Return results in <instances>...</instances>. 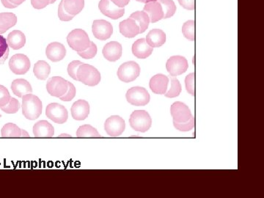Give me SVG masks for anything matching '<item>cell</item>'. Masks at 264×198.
I'll use <instances>...</instances> for the list:
<instances>
[{
    "instance_id": "1",
    "label": "cell",
    "mask_w": 264,
    "mask_h": 198,
    "mask_svg": "<svg viewBox=\"0 0 264 198\" xmlns=\"http://www.w3.org/2000/svg\"><path fill=\"white\" fill-rule=\"evenodd\" d=\"M22 114L27 119L34 121L42 113V102L38 97L28 93L22 97Z\"/></svg>"
},
{
    "instance_id": "2",
    "label": "cell",
    "mask_w": 264,
    "mask_h": 198,
    "mask_svg": "<svg viewBox=\"0 0 264 198\" xmlns=\"http://www.w3.org/2000/svg\"><path fill=\"white\" fill-rule=\"evenodd\" d=\"M78 81L85 85L94 87L101 81L100 72L94 66L88 64H81L76 73Z\"/></svg>"
},
{
    "instance_id": "3",
    "label": "cell",
    "mask_w": 264,
    "mask_h": 198,
    "mask_svg": "<svg viewBox=\"0 0 264 198\" xmlns=\"http://www.w3.org/2000/svg\"><path fill=\"white\" fill-rule=\"evenodd\" d=\"M67 42L69 46L77 53L87 49L91 44L87 32L81 29L71 31L67 37Z\"/></svg>"
},
{
    "instance_id": "4",
    "label": "cell",
    "mask_w": 264,
    "mask_h": 198,
    "mask_svg": "<svg viewBox=\"0 0 264 198\" xmlns=\"http://www.w3.org/2000/svg\"><path fill=\"white\" fill-rule=\"evenodd\" d=\"M132 129L139 132H146L152 125V119L146 110H135L129 118Z\"/></svg>"
},
{
    "instance_id": "5",
    "label": "cell",
    "mask_w": 264,
    "mask_h": 198,
    "mask_svg": "<svg viewBox=\"0 0 264 198\" xmlns=\"http://www.w3.org/2000/svg\"><path fill=\"white\" fill-rule=\"evenodd\" d=\"M127 102L134 106H146L149 103L150 94L146 88L142 87H134L130 88L125 94Z\"/></svg>"
},
{
    "instance_id": "6",
    "label": "cell",
    "mask_w": 264,
    "mask_h": 198,
    "mask_svg": "<svg viewBox=\"0 0 264 198\" xmlns=\"http://www.w3.org/2000/svg\"><path fill=\"white\" fill-rule=\"evenodd\" d=\"M140 74V67L135 61L126 62L119 67L117 76L122 82L128 83L135 81Z\"/></svg>"
},
{
    "instance_id": "7",
    "label": "cell",
    "mask_w": 264,
    "mask_h": 198,
    "mask_svg": "<svg viewBox=\"0 0 264 198\" xmlns=\"http://www.w3.org/2000/svg\"><path fill=\"white\" fill-rule=\"evenodd\" d=\"M31 63L28 57L23 54H16L9 61L10 69L17 75H24L28 72Z\"/></svg>"
},
{
    "instance_id": "8",
    "label": "cell",
    "mask_w": 264,
    "mask_h": 198,
    "mask_svg": "<svg viewBox=\"0 0 264 198\" xmlns=\"http://www.w3.org/2000/svg\"><path fill=\"white\" fill-rule=\"evenodd\" d=\"M68 81L60 76H53L47 83V90L52 96H63L68 91Z\"/></svg>"
},
{
    "instance_id": "9",
    "label": "cell",
    "mask_w": 264,
    "mask_h": 198,
    "mask_svg": "<svg viewBox=\"0 0 264 198\" xmlns=\"http://www.w3.org/2000/svg\"><path fill=\"white\" fill-rule=\"evenodd\" d=\"M46 115L53 122L59 124L66 123L68 118V113L66 107L58 103L49 105L46 109Z\"/></svg>"
},
{
    "instance_id": "10",
    "label": "cell",
    "mask_w": 264,
    "mask_h": 198,
    "mask_svg": "<svg viewBox=\"0 0 264 198\" xmlns=\"http://www.w3.org/2000/svg\"><path fill=\"white\" fill-rule=\"evenodd\" d=\"M188 67V61L182 56L171 57L166 63V69L172 76L182 75L187 71Z\"/></svg>"
},
{
    "instance_id": "11",
    "label": "cell",
    "mask_w": 264,
    "mask_h": 198,
    "mask_svg": "<svg viewBox=\"0 0 264 198\" xmlns=\"http://www.w3.org/2000/svg\"><path fill=\"white\" fill-rule=\"evenodd\" d=\"M124 120L118 115H112L104 123V129L110 137H118L125 131Z\"/></svg>"
},
{
    "instance_id": "12",
    "label": "cell",
    "mask_w": 264,
    "mask_h": 198,
    "mask_svg": "<svg viewBox=\"0 0 264 198\" xmlns=\"http://www.w3.org/2000/svg\"><path fill=\"white\" fill-rule=\"evenodd\" d=\"M170 113L173 121L177 123H185L190 121L192 115L188 106L181 102L172 104L170 108Z\"/></svg>"
},
{
    "instance_id": "13",
    "label": "cell",
    "mask_w": 264,
    "mask_h": 198,
    "mask_svg": "<svg viewBox=\"0 0 264 198\" xmlns=\"http://www.w3.org/2000/svg\"><path fill=\"white\" fill-rule=\"evenodd\" d=\"M93 33L96 38L106 40L113 33V27L110 22L105 20H95L92 26Z\"/></svg>"
},
{
    "instance_id": "14",
    "label": "cell",
    "mask_w": 264,
    "mask_h": 198,
    "mask_svg": "<svg viewBox=\"0 0 264 198\" xmlns=\"http://www.w3.org/2000/svg\"><path fill=\"white\" fill-rule=\"evenodd\" d=\"M99 8L104 16L116 20L124 15V8H118L110 0H101Z\"/></svg>"
},
{
    "instance_id": "15",
    "label": "cell",
    "mask_w": 264,
    "mask_h": 198,
    "mask_svg": "<svg viewBox=\"0 0 264 198\" xmlns=\"http://www.w3.org/2000/svg\"><path fill=\"white\" fill-rule=\"evenodd\" d=\"M46 55L49 60L55 63L62 61L66 55V47L58 42H53L46 48Z\"/></svg>"
},
{
    "instance_id": "16",
    "label": "cell",
    "mask_w": 264,
    "mask_h": 198,
    "mask_svg": "<svg viewBox=\"0 0 264 198\" xmlns=\"http://www.w3.org/2000/svg\"><path fill=\"white\" fill-rule=\"evenodd\" d=\"M168 84L169 78L164 74H159L151 78L149 86L150 88L154 93L164 95L167 92Z\"/></svg>"
},
{
    "instance_id": "17",
    "label": "cell",
    "mask_w": 264,
    "mask_h": 198,
    "mask_svg": "<svg viewBox=\"0 0 264 198\" xmlns=\"http://www.w3.org/2000/svg\"><path fill=\"white\" fill-rule=\"evenodd\" d=\"M143 11L148 14L150 19V22L155 23L159 22L164 18V13H163L162 8L159 1L150 2L146 3Z\"/></svg>"
},
{
    "instance_id": "18",
    "label": "cell",
    "mask_w": 264,
    "mask_h": 198,
    "mask_svg": "<svg viewBox=\"0 0 264 198\" xmlns=\"http://www.w3.org/2000/svg\"><path fill=\"white\" fill-rule=\"evenodd\" d=\"M71 115L76 121H84L90 114V105L85 100L76 101L71 107Z\"/></svg>"
},
{
    "instance_id": "19",
    "label": "cell",
    "mask_w": 264,
    "mask_h": 198,
    "mask_svg": "<svg viewBox=\"0 0 264 198\" xmlns=\"http://www.w3.org/2000/svg\"><path fill=\"white\" fill-rule=\"evenodd\" d=\"M104 58L110 62L118 61L122 56V46L117 41H111L107 43L103 48Z\"/></svg>"
},
{
    "instance_id": "20",
    "label": "cell",
    "mask_w": 264,
    "mask_h": 198,
    "mask_svg": "<svg viewBox=\"0 0 264 198\" xmlns=\"http://www.w3.org/2000/svg\"><path fill=\"white\" fill-rule=\"evenodd\" d=\"M153 48L147 43L146 39H138L132 45V53L139 59H146L153 53Z\"/></svg>"
},
{
    "instance_id": "21",
    "label": "cell",
    "mask_w": 264,
    "mask_h": 198,
    "mask_svg": "<svg viewBox=\"0 0 264 198\" xmlns=\"http://www.w3.org/2000/svg\"><path fill=\"white\" fill-rule=\"evenodd\" d=\"M120 32L125 38H132L140 34V27L131 18L123 20L119 24Z\"/></svg>"
},
{
    "instance_id": "22",
    "label": "cell",
    "mask_w": 264,
    "mask_h": 198,
    "mask_svg": "<svg viewBox=\"0 0 264 198\" xmlns=\"http://www.w3.org/2000/svg\"><path fill=\"white\" fill-rule=\"evenodd\" d=\"M33 134L35 137H52L55 134V129L48 121H38L34 125Z\"/></svg>"
},
{
    "instance_id": "23",
    "label": "cell",
    "mask_w": 264,
    "mask_h": 198,
    "mask_svg": "<svg viewBox=\"0 0 264 198\" xmlns=\"http://www.w3.org/2000/svg\"><path fill=\"white\" fill-rule=\"evenodd\" d=\"M146 40L149 46L153 48H157L165 43L166 34L161 30L154 29L148 32Z\"/></svg>"
},
{
    "instance_id": "24",
    "label": "cell",
    "mask_w": 264,
    "mask_h": 198,
    "mask_svg": "<svg viewBox=\"0 0 264 198\" xmlns=\"http://www.w3.org/2000/svg\"><path fill=\"white\" fill-rule=\"evenodd\" d=\"M11 90L14 95L19 98H22L24 95L32 93V88L31 84L24 79H18L11 84Z\"/></svg>"
},
{
    "instance_id": "25",
    "label": "cell",
    "mask_w": 264,
    "mask_h": 198,
    "mask_svg": "<svg viewBox=\"0 0 264 198\" xmlns=\"http://www.w3.org/2000/svg\"><path fill=\"white\" fill-rule=\"evenodd\" d=\"M7 43L8 46L11 47L13 49H20L25 45V35L20 30L12 31L8 35Z\"/></svg>"
},
{
    "instance_id": "26",
    "label": "cell",
    "mask_w": 264,
    "mask_h": 198,
    "mask_svg": "<svg viewBox=\"0 0 264 198\" xmlns=\"http://www.w3.org/2000/svg\"><path fill=\"white\" fill-rule=\"evenodd\" d=\"M17 23V17L13 13L0 14V35L7 32Z\"/></svg>"
},
{
    "instance_id": "27",
    "label": "cell",
    "mask_w": 264,
    "mask_h": 198,
    "mask_svg": "<svg viewBox=\"0 0 264 198\" xmlns=\"http://www.w3.org/2000/svg\"><path fill=\"white\" fill-rule=\"evenodd\" d=\"M63 7L71 16H76L84 7V0H63Z\"/></svg>"
},
{
    "instance_id": "28",
    "label": "cell",
    "mask_w": 264,
    "mask_h": 198,
    "mask_svg": "<svg viewBox=\"0 0 264 198\" xmlns=\"http://www.w3.org/2000/svg\"><path fill=\"white\" fill-rule=\"evenodd\" d=\"M33 72L37 79L46 80L51 72V67L47 62L39 61L34 66Z\"/></svg>"
},
{
    "instance_id": "29",
    "label": "cell",
    "mask_w": 264,
    "mask_h": 198,
    "mask_svg": "<svg viewBox=\"0 0 264 198\" xmlns=\"http://www.w3.org/2000/svg\"><path fill=\"white\" fill-rule=\"evenodd\" d=\"M130 18L135 20V22L139 25L140 33L146 32L150 24V19L146 13H145L144 11H137V12L133 13L130 16Z\"/></svg>"
},
{
    "instance_id": "30",
    "label": "cell",
    "mask_w": 264,
    "mask_h": 198,
    "mask_svg": "<svg viewBox=\"0 0 264 198\" xmlns=\"http://www.w3.org/2000/svg\"><path fill=\"white\" fill-rule=\"evenodd\" d=\"M2 137H20L22 135V129L12 123H6L1 130Z\"/></svg>"
},
{
    "instance_id": "31",
    "label": "cell",
    "mask_w": 264,
    "mask_h": 198,
    "mask_svg": "<svg viewBox=\"0 0 264 198\" xmlns=\"http://www.w3.org/2000/svg\"><path fill=\"white\" fill-rule=\"evenodd\" d=\"M77 137H101L100 134L95 128L91 125H83L76 131Z\"/></svg>"
},
{
    "instance_id": "32",
    "label": "cell",
    "mask_w": 264,
    "mask_h": 198,
    "mask_svg": "<svg viewBox=\"0 0 264 198\" xmlns=\"http://www.w3.org/2000/svg\"><path fill=\"white\" fill-rule=\"evenodd\" d=\"M171 87L168 91L164 94L167 98H175L182 92V84L175 76H170Z\"/></svg>"
},
{
    "instance_id": "33",
    "label": "cell",
    "mask_w": 264,
    "mask_h": 198,
    "mask_svg": "<svg viewBox=\"0 0 264 198\" xmlns=\"http://www.w3.org/2000/svg\"><path fill=\"white\" fill-rule=\"evenodd\" d=\"M159 3H160L164 13L163 19H168L175 14L176 6L172 0H159Z\"/></svg>"
},
{
    "instance_id": "34",
    "label": "cell",
    "mask_w": 264,
    "mask_h": 198,
    "mask_svg": "<svg viewBox=\"0 0 264 198\" xmlns=\"http://www.w3.org/2000/svg\"><path fill=\"white\" fill-rule=\"evenodd\" d=\"M182 32L184 37L188 40L194 41L195 40V23L194 21L190 20L185 22L182 27Z\"/></svg>"
},
{
    "instance_id": "35",
    "label": "cell",
    "mask_w": 264,
    "mask_h": 198,
    "mask_svg": "<svg viewBox=\"0 0 264 198\" xmlns=\"http://www.w3.org/2000/svg\"><path fill=\"white\" fill-rule=\"evenodd\" d=\"M20 106V103L17 99L11 98L7 105L0 107V109L7 114H15L19 111Z\"/></svg>"
},
{
    "instance_id": "36",
    "label": "cell",
    "mask_w": 264,
    "mask_h": 198,
    "mask_svg": "<svg viewBox=\"0 0 264 198\" xmlns=\"http://www.w3.org/2000/svg\"><path fill=\"white\" fill-rule=\"evenodd\" d=\"M9 55V46H8L7 40L0 35V66L3 65L8 59Z\"/></svg>"
},
{
    "instance_id": "37",
    "label": "cell",
    "mask_w": 264,
    "mask_h": 198,
    "mask_svg": "<svg viewBox=\"0 0 264 198\" xmlns=\"http://www.w3.org/2000/svg\"><path fill=\"white\" fill-rule=\"evenodd\" d=\"M97 54V46L94 42L91 41V44L87 49L82 52H78V55L84 59H92Z\"/></svg>"
},
{
    "instance_id": "38",
    "label": "cell",
    "mask_w": 264,
    "mask_h": 198,
    "mask_svg": "<svg viewBox=\"0 0 264 198\" xmlns=\"http://www.w3.org/2000/svg\"><path fill=\"white\" fill-rule=\"evenodd\" d=\"M173 126L176 129L180 131H189L195 127V118L192 116L190 121L185 123H177L173 121Z\"/></svg>"
},
{
    "instance_id": "39",
    "label": "cell",
    "mask_w": 264,
    "mask_h": 198,
    "mask_svg": "<svg viewBox=\"0 0 264 198\" xmlns=\"http://www.w3.org/2000/svg\"><path fill=\"white\" fill-rule=\"evenodd\" d=\"M195 74L194 73H192V74H189L188 76H187L185 79V84H186V89H187V91L192 95H195Z\"/></svg>"
},
{
    "instance_id": "40",
    "label": "cell",
    "mask_w": 264,
    "mask_h": 198,
    "mask_svg": "<svg viewBox=\"0 0 264 198\" xmlns=\"http://www.w3.org/2000/svg\"><path fill=\"white\" fill-rule=\"evenodd\" d=\"M81 64H83L81 61H73L69 63L68 66V75L71 76L72 79L74 80L78 81L77 76H76V73H77V70L79 69V66Z\"/></svg>"
},
{
    "instance_id": "41",
    "label": "cell",
    "mask_w": 264,
    "mask_h": 198,
    "mask_svg": "<svg viewBox=\"0 0 264 198\" xmlns=\"http://www.w3.org/2000/svg\"><path fill=\"white\" fill-rule=\"evenodd\" d=\"M11 98L8 89L4 86L0 85V107L7 105Z\"/></svg>"
},
{
    "instance_id": "42",
    "label": "cell",
    "mask_w": 264,
    "mask_h": 198,
    "mask_svg": "<svg viewBox=\"0 0 264 198\" xmlns=\"http://www.w3.org/2000/svg\"><path fill=\"white\" fill-rule=\"evenodd\" d=\"M76 87L73 85L71 82H68V91L62 97H60V100L63 101V102H71L74 98L76 95Z\"/></svg>"
},
{
    "instance_id": "43",
    "label": "cell",
    "mask_w": 264,
    "mask_h": 198,
    "mask_svg": "<svg viewBox=\"0 0 264 198\" xmlns=\"http://www.w3.org/2000/svg\"><path fill=\"white\" fill-rule=\"evenodd\" d=\"M58 16L59 19L63 22H69L72 20L74 16L70 15L66 12V10L63 7V1L62 0L61 3L59 5L58 8Z\"/></svg>"
},
{
    "instance_id": "44",
    "label": "cell",
    "mask_w": 264,
    "mask_h": 198,
    "mask_svg": "<svg viewBox=\"0 0 264 198\" xmlns=\"http://www.w3.org/2000/svg\"><path fill=\"white\" fill-rule=\"evenodd\" d=\"M31 4L35 9H43L50 4V0H31Z\"/></svg>"
},
{
    "instance_id": "45",
    "label": "cell",
    "mask_w": 264,
    "mask_h": 198,
    "mask_svg": "<svg viewBox=\"0 0 264 198\" xmlns=\"http://www.w3.org/2000/svg\"><path fill=\"white\" fill-rule=\"evenodd\" d=\"M179 4L185 9L192 11L195 8V0H178Z\"/></svg>"
},
{
    "instance_id": "46",
    "label": "cell",
    "mask_w": 264,
    "mask_h": 198,
    "mask_svg": "<svg viewBox=\"0 0 264 198\" xmlns=\"http://www.w3.org/2000/svg\"><path fill=\"white\" fill-rule=\"evenodd\" d=\"M118 8H123L129 3L130 0H110Z\"/></svg>"
},
{
    "instance_id": "47",
    "label": "cell",
    "mask_w": 264,
    "mask_h": 198,
    "mask_svg": "<svg viewBox=\"0 0 264 198\" xmlns=\"http://www.w3.org/2000/svg\"><path fill=\"white\" fill-rule=\"evenodd\" d=\"M2 4L3 5L5 8H10V9H13V8H17L18 6L16 5L13 4L12 3L9 1V0H1Z\"/></svg>"
},
{
    "instance_id": "48",
    "label": "cell",
    "mask_w": 264,
    "mask_h": 198,
    "mask_svg": "<svg viewBox=\"0 0 264 198\" xmlns=\"http://www.w3.org/2000/svg\"><path fill=\"white\" fill-rule=\"evenodd\" d=\"M9 1L11 2V3H12L13 4L19 6L20 5H22L25 0H9Z\"/></svg>"
},
{
    "instance_id": "49",
    "label": "cell",
    "mask_w": 264,
    "mask_h": 198,
    "mask_svg": "<svg viewBox=\"0 0 264 198\" xmlns=\"http://www.w3.org/2000/svg\"><path fill=\"white\" fill-rule=\"evenodd\" d=\"M22 137H29V134L27 131L25 130L22 129V135H21Z\"/></svg>"
},
{
    "instance_id": "50",
    "label": "cell",
    "mask_w": 264,
    "mask_h": 198,
    "mask_svg": "<svg viewBox=\"0 0 264 198\" xmlns=\"http://www.w3.org/2000/svg\"><path fill=\"white\" fill-rule=\"evenodd\" d=\"M135 1L143 3H150V2L159 1V0H135Z\"/></svg>"
},
{
    "instance_id": "51",
    "label": "cell",
    "mask_w": 264,
    "mask_h": 198,
    "mask_svg": "<svg viewBox=\"0 0 264 198\" xmlns=\"http://www.w3.org/2000/svg\"><path fill=\"white\" fill-rule=\"evenodd\" d=\"M71 135H69V134H61L60 135L58 136V138H71Z\"/></svg>"
},
{
    "instance_id": "52",
    "label": "cell",
    "mask_w": 264,
    "mask_h": 198,
    "mask_svg": "<svg viewBox=\"0 0 264 198\" xmlns=\"http://www.w3.org/2000/svg\"><path fill=\"white\" fill-rule=\"evenodd\" d=\"M56 1L57 0H50V4H53V3H55Z\"/></svg>"
},
{
    "instance_id": "53",
    "label": "cell",
    "mask_w": 264,
    "mask_h": 198,
    "mask_svg": "<svg viewBox=\"0 0 264 198\" xmlns=\"http://www.w3.org/2000/svg\"><path fill=\"white\" fill-rule=\"evenodd\" d=\"M0 118H1V115H0Z\"/></svg>"
}]
</instances>
